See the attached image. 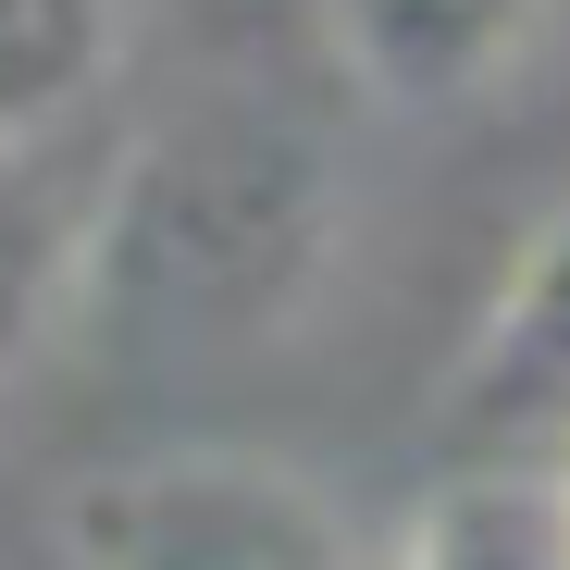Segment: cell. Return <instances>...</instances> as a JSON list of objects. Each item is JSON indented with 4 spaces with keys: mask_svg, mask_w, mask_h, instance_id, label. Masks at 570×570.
Here are the masks:
<instances>
[{
    "mask_svg": "<svg viewBox=\"0 0 570 570\" xmlns=\"http://www.w3.org/2000/svg\"><path fill=\"white\" fill-rule=\"evenodd\" d=\"M62 546L75 570H372L311 471L248 446H161L125 471H87Z\"/></svg>",
    "mask_w": 570,
    "mask_h": 570,
    "instance_id": "6da1fadb",
    "label": "cell"
},
{
    "mask_svg": "<svg viewBox=\"0 0 570 570\" xmlns=\"http://www.w3.org/2000/svg\"><path fill=\"white\" fill-rule=\"evenodd\" d=\"M546 13L558 0H311V38L372 112L434 125V112H484L533 62Z\"/></svg>",
    "mask_w": 570,
    "mask_h": 570,
    "instance_id": "7a4b0ae2",
    "label": "cell"
},
{
    "mask_svg": "<svg viewBox=\"0 0 570 570\" xmlns=\"http://www.w3.org/2000/svg\"><path fill=\"white\" fill-rule=\"evenodd\" d=\"M570 434V212L509 261L484 335H471L459 385H446V446L459 459H533Z\"/></svg>",
    "mask_w": 570,
    "mask_h": 570,
    "instance_id": "3957f363",
    "label": "cell"
},
{
    "mask_svg": "<svg viewBox=\"0 0 570 570\" xmlns=\"http://www.w3.org/2000/svg\"><path fill=\"white\" fill-rule=\"evenodd\" d=\"M87 261H100L87 186H62L50 149H0V385H26L50 360V335L87 298Z\"/></svg>",
    "mask_w": 570,
    "mask_h": 570,
    "instance_id": "277c9868",
    "label": "cell"
},
{
    "mask_svg": "<svg viewBox=\"0 0 570 570\" xmlns=\"http://www.w3.org/2000/svg\"><path fill=\"white\" fill-rule=\"evenodd\" d=\"M385 570H570V497L533 459H459Z\"/></svg>",
    "mask_w": 570,
    "mask_h": 570,
    "instance_id": "5b68a950",
    "label": "cell"
},
{
    "mask_svg": "<svg viewBox=\"0 0 570 570\" xmlns=\"http://www.w3.org/2000/svg\"><path fill=\"white\" fill-rule=\"evenodd\" d=\"M125 75V0H0V149H50Z\"/></svg>",
    "mask_w": 570,
    "mask_h": 570,
    "instance_id": "8992f818",
    "label": "cell"
},
{
    "mask_svg": "<svg viewBox=\"0 0 570 570\" xmlns=\"http://www.w3.org/2000/svg\"><path fill=\"white\" fill-rule=\"evenodd\" d=\"M546 484H558V497H570V434H558V446H546Z\"/></svg>",
    "mask_w": 570,
    "mask_h": 570,
    "instance_id": "52a82bcc",
    "label": "cell"
}]
</instances>
